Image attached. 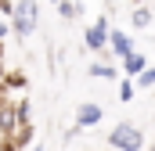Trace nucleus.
Returning <instances> with one entry per match:
<instances>
[{
  "instance_id": "obj_2",
  "label": "nucleus",
  "mask_w": 155,
  "mask_h": 151,
  "mask_svg": "<svg viewBox=\"0 0 155 151\" xmlns=\"http://www.w3.org/2000/svg\"><path fill=\"white\" fill-rule=\"evenodd\" d=\"M36 14H40V7H36V4H18V14H15L11 29H15L18 36H29V33L36 29Z\"/></svg>"
},
{
  "instance_id": "obj_1",
  "label": "nucleus",
  "mask_w": 155,
  "mask_h": 151,
  "mask_svg": "<svg viewBox=\"0 0 155 151\" xmlns=\"http://www.w3.org/2000/svg\"><path fill=\"white\" fill-rule=\"evenodd\" d=\"M108 144L116 151H144V133L134 122H119L116 130L108 133Z\"/></svg>"
},
{
  "instance_id": "obj_4",
  "label": "nucleus",
  "mask_w": 155,
  "mask_h": 151,
  "mask_svg": "<svg viewBox=\"0 0 155 151\" xmlns=\"http://www.w3.org/2000/svg\"><path fill=\"white\" fill-rule=\"evenodd\" d=\"M15 122H18V104L0 101V137H4V140L15 133Z\"/></svg>"
},
{
  "instance_id": "obj_18",
  "label": "nucleus",
  "mask_w": 155,
  "mask_h": 151,
  "mask_svg": "<svg viewBox=\"0 0 155 151\" xmlns=\"http://www.w3.org/2000/svg\"><path fill=\"white\" fill-rule=\"evenodd\" d=\"M148 151H155V148H148Z\"/></svg>"
},
{
  "instance_id": "obj_14",
  "label": "nucleus",
  "mask_w": 155,
  "mask_h": 151,
  "mask_svg": "<svg viewBox=\"0 0 155 151\" xmlns=\"http://www.w3.org/2000/svg\"><path fill=\"white\" fill-rule=\"evenodd\" d=\"M7 33H11V25H7V22H0V43H4V36H7Z\"/></svg>"
},
{
  "instance_id": "obj_3",
  "label": "nucleus",
  "mask_w": 155,
  "mask_h": 151,
  "mask_svg": "<svg viewBox=\"0 0 155 151\" xmlns=\"http://www.w3.org/2000/svg\"><path fill=\"white\" fill-rule=\"evenodd\" d=\"M108 40H112L108 18H97V22L87 29V47H90V50H105V47H108Z\"/></svg>"
},
{
  "instance_id": "obj_7",
  "label": "nucleus",
  "mask_w": 155,
  "mask_h": 151,
  "mask_svg": "<svg viewBox=\"0 0 155 151\" xmlns=\"http://www.w3.org/2000/svg\"><path fill=\"white\" fill-rule=\"evenodd\" d=\"M123 69H126L130 76H141V72H148L152 65H148V54H130V58L123 61Z\"/></svg>"
},
{
  "instance_id": "obj_5",
  "label": "nucleus",
  "mask_w": 155,
  "mask_h": 151,
  "mask_svg": "<svg viewBox=\"0 0 155 151\" xmlns=\"http://www.w3.org/2000/svg\"><path fill=\"white\" fill-rule=\"evenodd\" d=\"M108 47L116 50V58H123V61H126L130 54H137V50H134V40L126 36V33H112V40H108Z\"/></svg>"
},
{
  "instance_id": "obj_15",
  "label": "nucleus",
  "mask_w": 155,
  "mask_h": 151,
  "mask_svg": "<svg viewBox=\"0 0 155 151\" xmlns=\"http://www.w3.org/2000/svg\"><path fill=\"white\" fill-rule=\"evenodd\" d=\"M4 76L7 72H4V43H0V79H4Z\"/></svg>"
},
{
  "instance_id": "obj_19",
  "label": "nucleus",
  "mask_w": 155,
  "mask_h": 151,
  "mask_svg": "<svg viewBox=\"0 0 155 151\" xmlns=\"http://www.w3.org/2000/svg\"><path fill=\"white\" fill-rule=\"evenodd\" d=\"M0 101H4V97H0Z\"/></svg>"
},
{
  "instance_id": "obj_10",
  "label": "nucleus",
  "mask_w": 155,
  "mask_h": 151,
  "mask_svg": "<svg viewBox=\"0 0 155 151\" xmlns=\"http://www.w3.org/2000/svg\"><path fill=\"white\" fill-rule=\"evenodd\" d=\"M90 76H97V79H116V69H112V65H101V61H97V65H90Z\"/></svg>"
},
{
  "instance_id": "obj_6",
  "label": "nucleus",
  "mask_w": 155,
  "mask_h": 151,
  "mask_svg": "<svg viewBox=\"0 0 155 151\" xmlns=\"http://www.w3.org/2000/svg\"><path fill=\"white\" fill-rule=\"evenodd\" d=\"M101 104H83V108H79V115H76V126H97V122H101Z\"/></svg>"
},
{
  "instance_id": "obj_16",
  "label": "nucleus",
  "mask_w": 155,
  "mask_h": 151,
  "mask_svg": "<svg viewBox=\"0 0 155 151\" xmlns=\"http://www.w3.org/2000/svg\"><path fill=\"white\" fill-rule=\"evenodd\" d=\"M0 151H15V148H11V144H4V140H0Z\"/></svg>"
},
{
  "instance_id": "obj_17",
  "label": "nucleus",
  "mask_w": 155,
  "mask_h": 151,
  "mask_svg": "<svg viewBox=\"0 0 155 151\" xmlns=\"http://www.w3.org/2000/svg\"><path fill=\"white\" fill-rule=\"evenodd\" d=\"M29 151H43V144H33V148H29Z\"/></svg>"
},
{
  "instance_id": "obj_9",
  "label": "nucleus",
  "mask_w": 155,
  "mask_h": 151,
  "mask_svg": "<svg viewBox=\"0 0 155 151\" xmlns=\"http://www.w3.org/2000/svg\"><path fill=\"white\" fill-rule=\"evenodd\" d=\"M130 22H134V29H148L152 25V7H134Z\"/></svg>"
},
{
  "instance_id": "obj_13",
  "label": "nucleus",
  "mask_w": 155,
  "mask_h": 151,
  "mask_svg": "<svg viewBox=\"0 0 155 151\" xmlns=\"http://www.w3.org/2000/svg\"><path fill=\"white\" fill-rule=\"evenodd\" d=\"M130 97H134V83H130V79H126V83H123V86H119V101H130Z\"/></svg>"
},
{
  "instance_id": "obj_8",
  "label": "nucleus",
  "mask_w": 155,
  "mask_h": 151,
  "mask_svg": "<svg viewBox=\"0 0 155 151\" xmlns=\"http://www.w3.org/2000/svg\"><path fill=\"white\" fill-rule=\"evenodd\" d=\"M4 90H25V76L22 72H7L0 79V97H4Z\"/></svg>"
},
{
  "instance_id": "obj_11",
  "label": "nucleus",
  "mask_w": 155,
  "mask_h": 151,
  "mask_svg": "<svg viewBox=\"0 0 155 151\" xmlns=\"http://www.w3.org/2000/svg\"><path fill=\"white\" fill-rule=\"evenodd\" d=\"M79 11H83L79 4H58V14L61 18H79Z\"/></svg>"
},
{
  "instance_id": "obj_12",
  "label": "nucleus",
  "mask_w": 155,
  "mask_h": 151,
  "mask_svg": "<svg viewBox=\"0 0 155 151\" xmlns=\"http://www.w3.org/2000/svg\"><path fill=\"white\" fill-rule=\"evenodd\" d=\"M137 86H155V69H148V72L137 76Z\"/></svg>"
}]
</instances>
